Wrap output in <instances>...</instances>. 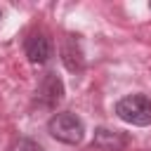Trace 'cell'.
<instances>
[{"label": "cell", "mask_w": 151, "mask_h": 151, "mask_svg": "<svg viewBox=\"0 0 151 151\" xmlns=\"http://www.w3.org/2000/svg\"><path fill=\"white\" fill-rule=\"evenodd\" d=\"M47 130L57 142H64V144H80L85 137V123L71 111L54 113L47 123Z\"/></svg>", "instance_id": "6da1fadb"}, {"label": "cell", "mask_w": 151, "mask_h": 151, "mask_svg": "<svg viewBox=\"0 0 151 151\" xmlns=\"http://www.w3.org/2000/svg\"><path fill=\"white\" fill-rule=\"evenodd\" d=\"M116 116L130 125L146 127L151 125V99L144 94H127L116 101Z\"/></svg>", "instance_id": "7a4b0ae2"}, {"label": "cell", "mask_w": 151, "mask_h": 151, "mask_svg": "<svg viewBox=\"0 0 151 151\" xmlns=\"http://www.w3.org/2000/svg\"><path fill=\"white\" fill-rule=\"evenodd\" d=\"M35 94H38V101H40L42 106L54 109V106L64 99V83H61V78L54 76V73H47V76L42 78V83H40V87H38Z\"/></svg>", "instance_id": "3957f363"}, {"label": "cell", "mask_w": 151, "mask_h": 151, "mask_svg": "<svg viewBox=\"0 0 151 151\" xmlns=\"http://www.w3.org/2000/svg\"><path fill=\"white\" fill-rule=\"evenodd\" d=\"M24 50H26V57H28L31 64H45V61L52 57V42H50V38H47L45 33H33V35H28Z\"/></svg>", "instance_id": "277c9868"}, {"label": "cell", "mask_w": 151, "mask_h": 151, "mask_svg": "<svg viewBox=\"0 0 151 151\" xmlns=\"http://www.w3.org/2000/svg\"><path fill=\"white\" fill-rule=\"evenodd\" d=\"M125 144H127V137L123 132L106 130V127L94 130V146H99L101 151H120Z\"/></svg>", "instance_id": "5b68a950"}, {"label": "cell", "mask_w": 151, "mask_h": 151, "mask_svg": "<svg viewBox=\"0 0 151 151\" xmlns=\"http://www.w3.org/2000/svg\"><path fill=\"white\" fill-rule=\"evenodd\" d=\"M61 59H64V64H66V68L68 71H80L83 68V52H80V45L73 40V38H68L66 42H64V47H61Z\"/></svg>", "instance_id": "8992f818"}, {"label": "cell", "mask_w": 151, "mask_h": 151, "mask_svg": "<svg viewBox=\"0 0 151 151\" xmlns=\"http://www.w3.org/2000/svg\"><path fill=\"white\" fill-rule=\"evenodd\" d=\"M9 151H42V146H40L35 139H31V137H19V139L9 146Z\"/></svg>", "instance_id": "52a82bcc"}, {"label": "cell", "mask_w": 151, "mask_h": 151, "mask_svg": "<svg viewBox=\"0 0 151 151\" xmlns=\"http://www.w3.org/2000/svg\"><path fill=\"white\" fill-rule=\"evenodd\" d=\"M0 19H2V9H0Z\"/></svg>", "instance_id": "ba28073f"}, {"label": "cell", "mask_w": 151, "mask_h": 151, "mask_svg": "<svg viewBox=\"0 0 151 151\" xmlns=\"http://www.w3.org/2000/svg\"><path fill=\"white\" fill-rule=\"evenodd\" d=\"M149 9H151V5H149Z\"/></svg>", "instance_id": "9c48e42d"}]
</instances>
